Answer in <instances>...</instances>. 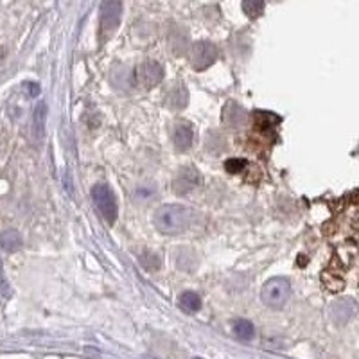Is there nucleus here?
Masks as SVG:
<instances>
[{
  "label": "nucleus",
  "mask_w": 359,
  "mask_h": 359,
  "mask_svg": "<svg viewBox=\"0 0 359 359\" xmlns=\"http://www.w3.org/2000/svg\"><path fill=\"white\" fill-rule=\"evenodd\" d=\"M153 224L163 235L183 233L191 224V210L182 205H162L154 210Z\"/></svg>",
  "instance_id": "nucleus-1"
},
{
  "label": "nucleus",
  "mask_w": 359,
  "mask_h": 359,
  "mask_svg": "<svg viewBox=\"0 0 359 359\" xmlns=\"http://www.w3.org/2000/svg\"><path fill=\"white\" fill-rule=\"evenodd\" d=\"M290 280L284 279V277H275V279H270L266 284L262 286L261 300L270 309H282L286 305V302L290 300Z\"/></svg>",
  "instance_id": "nucleus-2"
},
{
  "label": "nucleus",
  "mask_w": 359,
  "mask_h": 359,
  "mask_svg": "<svg viewBox=\"0 0 359 359\" xmlns=\"http://www.w3.org/2000/svg\"><path fill=\"white\" fill-rule=\"evenodd\" d=\"M92 200L95 209L99 210V214L103 216L108 223H115L117 220V200L115 194L106 183H97V185L92 189Z\"/></svg>",
  "instance_id": "nucleus-3"
},
{
  "label": "nucleus",
  "mask_w": 359,
  "mask_h": 359,
  "mask_svg": "<svg viewBox=\"0 0 359 359\" xmlns=\"http://www.w3.org/2000/svg\"><path fill=\"white\" fill-rule=\"evenodd\" d=\"M122 14V4L115 2V0H108L103 2L99 8V23H101V40L106 42L108 38L112 36L119 27Z\"/></svg>",
  "instance_id": "nucleus-4"
},
{
  "label": "nucleus",
  "mask_w": 359,
  "mask_h": 359,
  "mask_svg": "<svg viewBox=\"0 0 359 359\" xmlns=\"http://www.w3.org/2000/svg\"><path fill=\"white\" fill-rule=\"evenodd\" d=\"M218 56H220L218 47L210 42H196L191 49V63L196 70H205L214 65Z\"/></svg>",
  "instance_id": "nucleus-5"
},
{
  "label": "nucleus",
  "mask_w": 359,
  "mask_h": 359,
  "mask_svg": "<svg viewBox=\"0 0 359 359\" xmlns=\"http://www.w3.org/2000/svg\"><path fill=\"white\" fill-rule=\"evenodd\" d=\"M137 83L142 89H153L163 80V69L159 61H144L137 67Z\"/></svg>",
  "instance_id": "nucleus-6"
},
{
  "label": "nucleus",
  "mask_w": 359,
  "mask_h": 359,
  "mask_svg": "<svg viewBox=\"0 0 359 359\" xmlns=\"http://www.w3.org/2000/svg\"><path fill=\"white\" fill-rule=\"evenodd\" d=\"M198 183H200V173H198V169L192 167V165H187V167L180 169L176 173V176H174L173 191L178 196H185L187 192H191Z\"/></svg>",
  "instance_id": "nucleus-7"
},
{
  "label": "nucleus",
  "mask_w": 359,
  "mask_h": 359,
  "mask_svg": "<svg viewBox=\"0 0 359 359\" xmlns=\"http://www.w3.org/2000/svg\"><path fill=\"white\" fill-rule=\"evenodd\" d=\"M163 101H165V106L171 108V110H183L189 103V92H187L185 84H171V89L165 92Z\"/></svg>",
  "instance_id": "nucleus-8"
},
{
  "label": "nucleus",
  "mask_w": 359,
  "mask_h": 359,
  "mask_svg": "<svg viewBox=\"0 0 359 359\" xmlns=\"http://www.w3.org/2000/svg\"><path fill=\"white\" fill-rule=\"evenodd\" d=\"M173 140L174 148L178 151H187L191 150L192 140H194V131L189 124H178L173 131Z\"/></svg>",
  "instance_id": "nucleus-9"
},
{
  "label": "nucleus",
  "mask_w": 359,
  "mask_h": 359,
  "mask_svg": "<svg viewBox=\"0 0 359 359\" xmlns=\"http://www.w3.org/2000/svg\"><path fill=\"white\" fill-rule=\"evenodd\" d=\"M356 305L352 300H340V302L334 303V308H332V318L336 320L338 323L349 322L350 318L354 316Z\"/></svg>",
  "instance_id": "nucleus-10"
},
{
  "label": "nucleus",
  "mask_w": 359,
  "mask_h": 359,
  "mask_svg": "<svg viewBox=\"0 0 359 359\" xmlns=\"http://www.w3.org/2000/svg\"><path fill=\"white\" fill-rule=\"evenodd\" d=\"M22 235L16 230H4V232L0 233V246L5 252H16V250L22 248Z\"/></svg>",
  "instance_id": "nucleus-11"
},
{
  "label": "nucleus",
  "mask_w": 359,
  "mask_h": 359,
  "mask_svg": "<svg viewBox=\"0 0 359 359\" xmlns=\"http://www.w3.org/2000/svg\"><path fill=\"white\" fill-rule=\"evenodd\" d=\"M178 305L185 311V313H198L201 309V299L200 294L194 291H183L178 297Z\"/></svg>",
  "instance_id": "nucleus-12"
},
{
  "label": "nucleus",
  "mask_w": 359,
  "mask_h": 359,
  "mask_svg": "<svg viewBox=\"0 0 359 359\" xmlns=\"http://www.w3.org/2000/svg\"><path fill=\"white\" fill-rule=\"evenodd\" d=\"M45 121H47V104L45 103H38L34 108V115H33V130L36 140H42L43 133H45Z\"/></svg>",
  "instance_id": "nucleus-13"
},
{
  "label": "nucleus",
  "mask_w": 359,
  "mask_h": 359,
  "mask_svg": "<svg viewBox=\"0 0 359 359\" xmlns=\"http://www.w3.org/2000/svg\"><path fill=\"white\" fill-rule=\"evenodd\" d=\"M233 334L239 340L250 341L255 336V327H253L252 322H248V320H238V322L233 323Z\"/></svg>",
  "instance_id": "nucleus-14"
},
{
  "label": "nucleus",
  "mask_w": 359,
  "mask_h": 359,
  "mask_svg": "<svg viewBox=\"0 0 359 359\" xmlns=\"http://www.w3.org/2000/svg\"><path fill=\"white\" fill-rule=\"evenodd\" d=\"M264 5L266 4L259 2V0H246V2H243V11L244 14H248V19H257L264 11Z\"/></svg>",
  "instance_id": "nucleus-15"
},
{
  "label": "nucleus",
  "mask_w": 359,
  "mask_h": 359,
  "mask_svg": "<svg viewBox=\"0 0 359 359\" xmlns=\"http://www.w3.org/2000/svg\"><path fill=\"white\" fill-rule=\"evenodd\" d=\"M246 165H248V162L244 159H230L224 162V169H227V173H230V174L243 173Z\"/></svg>",
  "instance_id": "nucleus-16"
},
{
  "label": "nucleus",
  "mask_w": 359,
  "mask_h": 359,
  "mask_svg": "<svg viewBox=\"0 0 359 359\" xmlns=\"http://www.w3.org/2000/svg\"><path fill=\"white\" fill-rule=\"evenodd\" d=\"M11 299V288L10 282L5 279L4 270H2V262H0V303H5Z\"/></svg>",
  "instance_id": "nucleus-17"
},
{
  "label": "nucleus",
  "mask_w": 359,
  "mask_h": 359,
  "mask_svg": "<svg viewBox=\"0 0 359 359\" xmlns=\"http://www.w3.org/2000/svg\"><path fill=\"white\" fill-rule=\"evenodd\" d=\"M2 58H4V49H0V61H2Z\"/></svg>",
  "instance_id": "nucleus-18"
},
{
  "label": "nucleus",
  "mask_w": 359,
  "mask_h": 359,
  "mask_svg": "<svg viewBox=\"0 0 359 359\" xmlns=\"http://www.w3.org/2000/svg\"><path fill=\"white\" fill-rule=\"evenodd\" d=\"M144 359H151V358H144Z\"/></svg>",
  "instance_id": "nucleus-19"
},
{
  "label": "nucleus",
  "mask_w": 359,
  "mask_h": 359,
  "mask_svg": "<svg viewBox=\"0 0 359 359\" xmlns=\"http://www.w3.org/2000/svg\"><path fill=\"white\" fill-rule=\"evenodd\" d=\"M194 359H201V358H194Z\"/></svg>",
  "instance_id": "nucleus-20"
}]
</instances>
